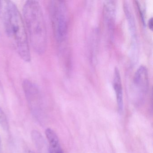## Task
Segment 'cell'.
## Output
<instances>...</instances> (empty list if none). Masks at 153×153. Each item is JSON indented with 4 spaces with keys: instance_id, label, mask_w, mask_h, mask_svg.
I'll use <instances>...</instances> for the list:
<instances>
[{
    "instance_id": "10",
    "label": "cell",
    "mask_w": 153,
    "mask_h": 153,
    "mask_svg": "<svg viewBox=\"0 0 153 153\" xmlns=\"http://www.w3.org/2000/svg\"><path fill=\"white\" fill-rule=\"evenodd\" d=\"M32 137L34 143L38 149H42L43 144V140L42 134L36 130L33 131L32 133Z\"/></svg>"
},
{
    "instance_id": "13",
    "label": "cell",
    "mask_w": 153,
    "mask_h": 153,
    "mask_svg": "<svg viewBox=\"0 0 153 153\" xmlns=\"http://www.w3.org/2000/svg\"><path fill=\"white\" fill-rule=\"evenodd\" d=\"M0 153H2V148H1V140L0 137Z\"/></svg>"
},
{
    "instance_id": "4",
    "label": "cell",
    "mask_w": 153,
    "mask_h": 153,
    "mask_svg": "<svg viewBox=\"0 0 153 153\" xmlns=\"http://www.w3.org/2000/svg\"><path fill=\"white\" fill-rule=\"evenodd\" d=\"M23 88L31 110L36 114L42 108V96L40 89L34 83L27 79L23 81Z\"/></svg>"
},
{
    "instance_id": "14",
    "label": "cell",
    "mask_w": 153,
    "mask_h": 153,
    "mask_svg": "<svg viewBox=\"0 0 153 153\" xmlns=\"http://www.w3.org/2000/svg\"><path fill=\"white\" fill-rule=\"evenodd\" d=\"M26 153H34L33 152H32L31 151H27V152H26Z\"/></svg>"
},
{
    "instance_id": "7",
    "label": "cell",
    "mask_w": 153,
    "mask_h": 153,
    "mask_svg": "<svg viewBox=\"0 0 153 153\" xmlns=\"http://www.w3.org/2000/svg\"><path fill=\"white\" fill-rule=\"evenodd\" d=\"M104 15L108 29L112 31L114 28L116 16V5L113 1H106L104 7Z\"/></svg>"
},
{
    "instance_id": "5",
    "label": "cell",
    "mask_w": 153,
    "mask_h": 153,
    "mask_svg": "<svg viewBox=\"0 0 153 153\" xmlns=\"http://www.w3.org/2000/svg\"><path fill=\"white\" fill-rule=\"evenodd\" d=\"M133 86L140 94H146L149 88L148 71L146 67L141 66L135 72L133 77Z\"/></svg>"
},
{
    "instance_id": "1",
    "label": "cell",
    "mask_w": 153,
    "mask_h": 153,
    "mask_svg": "<svg viewBox=\"0 0 153 153\" xmlns=\"http://www.w3.org/2000/svg\"><path fill=\"white\" fill-rule=\"evenodd\" d=\"M0 10L8 36L12 40L20 58L29 62L31 56L27 34L17 7L12 1H0Z\"/></svg>"
},
{
    "instance_id": "8",
    "label": "cell",
    "mask_w": 153,
    "mask_h": 153,
    "mask_svg": "<svg viewBox=\"0 0 153 153\" xmlns=\"http://www.w3.org/2000/svg\"><path fill=\"white\" fill-rule=\"evenodd\" d=\"M45 135L50 145V153H63L59 137L55 131L52 129L48 128L45 130Z\"/></svg>"
},
{
    "instance_id": "2",
    "label": "cell",
    "mask_w": 153,
    "mask_h": 153,
    "mask_svg": "<svg viewBox=\"0 0 153 153\" xmlns=\"http://www.w3.org/2000/svg\"><path fill=\"white\" fill-rule=\"evenodd\" d=\"M23 16L33 49L38 54H43L47 46V30L39 2L36 1H27L23 7Z\"/></svg>"
},
{
    "instance_id": "9",
    "label": "cell",
    "mask_w": 153,
    "mask_h": 153,
    "mask_svg": "<svg viewBox=\"0 0 153 153\" xmlns=\"http://www.w3.org/2000/svg\"><path fill=\"white\" fill-rule=\"evenodd\" d=\"M124 12L125 16L127 18L128 25L130 31L132 39L135 42L137 38V30H136V23L134 19L133 13L128 3H125L124 4Z\"/></svg>"
},
{
    "instance_id": "12",
    "label": "cell",
    "mask_w": 153,
    "mask_h": 153,
    "mask_svg": "<svg viewBox=\"0 0 153 153\" xmlns=\"http://www.w3.org/2000/svg\"><path fill=\"white\" fill-rule=\"evenodd\" d=\"M148 26L149 29H150L151 31H152L153 27V18H151L149 19V20Z\"/></svg>"
},
{
    "instance_id": "3",
    "label": "cell",
    "mask_w": 153,
    "mask_h": 153,
    "mask_svg": "<svg viewBox=\"0 0 153 153\" xmlns=\"http://www.w3.org/2000/svg\"><path fill=\"white\" fill-rule=\"evenodd\" d=\"M51 19L55 39L59 42L64 40L68 30V16L64 1H53L50 7Z\"/></svg>"
},
{
    "instance_id": "6",
    "label": "cell",
    "mask_w": 153,
    "mask_h": 153,
    "mask_svg": "<svg viewBox=\"0 0 153 153\" xmlns=\"http://www.w3.org/2000/svg\"><path fill=\"white\" fill-rule=\"evenodd\" d=\"M113 84L116 95V100L119 109L118 110L119 112L122 113L123 107V92L120 74L118 68H115L114 69Z\"/></svg>"
},
{
    "instance_id": "11",
    "label": "cell",
    "mask_w": 153,
    "mask_h": 153,
    "mask_svg": "<svg viewBox=\"0 0 153 153\" xmlns=\"http://www.w3.org/2000/svg\"><path fill=\"white\" fill-rule=\"evenodd\" d=\"M0 125H1V127L5 131L8 130L9 126L8 122L7 116L1 107H0Z\"/></svg>"
}]
</instances>
